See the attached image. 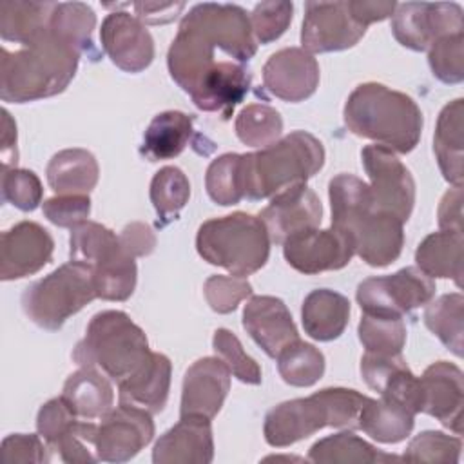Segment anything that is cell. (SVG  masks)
I'll list each match as a JSON object with an SVG mask.
<instances>
[{"mask_svg":"<svg viewBox=\"0 0 464 464\" xmlns=\"http://www.w3.org/2000/svg\"><path fill=\"white\" fill-rule=\"evenodd\" d=\"M256 51L250 16L241 5L203 2L183 16L167 67L198 109L227 120L250 89L246 63Z\"/></svg>","mask_w":464,"mask_h":464,"instance_id":"6da1fadb","label":"cell"},{"mask_svg":"<svg viewBox=\"0 0 464 464\" xmlns=\"http://www.w3.org/2000/svg\"><path fill=\"white\" fill-rule=\"evenodd\" d=\"M332 227L344 232L355 254L370 266H386L399 259L404 246L397 218L373 207L370 185L353 174H337L328 183Z\"/></svg>","mask_w":464,"mask_h":464,"instance_id":"7a4b0ae2","label":"cell"},{"mask_svg":"<svg viewBox=\"0 0 464 464\" xmlns=\"http://www.w3.org/2000/svg\"><path fill=\"white\" fill-rule=\"evenodd\" d=\"M80 54L49 27L16 51L2 47L0 98L25 103L63 92L76 74Z\"/></svg>","mask_w":464,"mask_h":464,"instance_id":"3957f363","label":"cell"},{"mask_svg":"<svg viewBox=\"0 0 464 464\" xmlns=\"http://www.w3.org/2000/svg\"><path fill=\"white\" fill-rule=\"evenodd\" d=\"M344 125L355 136L408 154L422 132V112L408 94L377 82L357 85L344 103Z\"/></svg>","mask_w":464,"mask_h":464,"instance_id":"277c9868","label":"cell"},{"mask_svg":"<svg viewBox=\"0 0 464 464\" xmlns=\"http://www.w3.org/2000/svg\"><path fill=\"white\" fill-rule=\"evenodd\" d=\"M324 165L323 143L306 130H294L276 143L241 154L243 198L259 201L306 183Z\"/></svg>","mask_w":464,"mask_h":464,"instance_id":"5b68a950","label":"cell"},{"mask_svg":"<svg viewBox=\"0 0 464 464\" xmlns=\"http://www.w3.org/2000/svg\"><path fill=\"white\" fill-rule=\"evenodd\" d=\"M150 353L145 332L125 312L103 310L91 319L85 337L72 350V359L80 366L98 368L120 384Z\"/></svg>","mask_w":464,"mask_h":464,"instance_id":"8992f818","label":"cell"},{"mask_svg":"<svg viewBox=\"0 0 464 464\" xmlns=\"http://www.w3.org/2000/svg\"><path fill=\"white\" fill-rule=\"evenodd\" d=\"M270 236L259 216L234 212L214 218L198 228V254L232 276H250L263 268L270 256Z\"/></svg>","mask_w":464,"mask_h":464,"instance_id":"52a82bcc","label":"cell"},{"mask_svg":"<svg viewBox=\"0 0 464 464\" xmlns=\"http://www.w3.org/2000/svg\"><path fill=\"white\" fill-rule=\"evenodd\" d=\"M92 299L96 290L91 268L69 261L31 283L22 294V308L34 324L54 332Z\"/></svg>","mask_w":464,"mask_h":464,"instance_id":"ba28073f","label":"cell"},{"mask_svg":"<svg viewBox=\"0 0 464 464\" xmlns=\"http://www.w3.org/2000/svg\"><path fill=\"white\" fill-rule=\"evenodd\" d=\"M435 295V283L417 266H406L390 276H375L359 283L357 303L364 314L402 317L428 304Z\"/></svg>","mask_w":464,"mask_h":464,"instance_id":"9c48e42d","label":"cell"},{"mask_svg":"<svg viewBox=\"0 0 464 464\" xmlns=\"http://www.w3.org/2000/svg\"><path fill=\"white\" fill-rule=\"evenodd\" d=\"M362 167L370 178L373 207L379 212L406 223L415 203V181L406 165L382 145H366L361 150Z\"/></svg>","mask_w":464,"mask_h":464,"instance_id":"30bf717a","label":"cell"},{"mask_svg":"<svg viewBox=\"0 0 464 464\" xmlns=\"http://www.w3.org/2000/svg\"><path fill=\"white\" fill-rule=\"evenodd\" d=\"M392 33L401 45L411 51H426L442 36L464 33L462 7L455 2L397 4L392 14Z\"/></svg>","mask_w":464,"mask_h":464,"instance_id":"8fae6325","label":"cell"},{"mask_svg":"<svg viewBox=\"0 0 464 464\" xmlns=\"http://www.w3.org/2000/svg\"><path fill=\"white\" fill-rule=\"evenodd\" d=\"M150 415L147 410L125 402L109 410L96 426L94 450L98 460L120 464L134 459L154 437Z\"/></svg>","mask_w":464,"mask_h":464,"instance_id":"7c38bea8","label":"cell"},{"mask_svg":"<svg viewBox=\"0 0 464 464\" xmlns=\"http://www.w3.org/2000/svg\"><path fill=\"white\" fill-rule=\"evenodd\" d=\"M326 426L334 428V413L324 388L310 397L292 399L274 406L265 417L263 433L270 446L285 448Z\"/></svg>","mask_w":464,"mask_h":464,"instance_id":"4fadbf2b","label":"cell"},{"mask_svg":"<svg viewBox=\"0 0 464 464\" xmlns=\"http://www.w3.org/2000/svg\"><path fill=\"white\" fill-rule=\"evenodd\" d=\"M364 33L366 27L353 18L348 2L304 4L301 44L310 54L350 49Z\"/></svg>","mask_w":464,"mask_h":464,"instance_id":"5bb4252c","label":"cell"},{"mask_svg":"<svg viewBox=\"0 0 464 464\" xmlns=\"http://www.w3.org/2000/svg\"><path fill=\"white\" fill-rule=\"evenodd\" d=\"M353 254L352 239L334 227L306 228L283 241V256L286 263L294 270L308 276L344 268Z\"/></svg>","mask_w":464,"mask_h":464,"instance_id":"9a60e30c","label":"cell"},{"mask_svg":"<svg viewBox=\"0 0 464 464\" xmlns=\"http://www.w3.org/2000/svg\"><path fill=\"white\" fill-rule=\"evenodd\" d=\"M462 370L448 361L430 364L419 377V413H428L457 435H462Z\"/></svg>","mask_w":464,"mask_h":464,"instance_id":"2e32d148","label":"cell"},{"mask_svg":"<svg viewBox=\"0 0 464 464\" xmlns=\"http://www.w3.org/2000/svg\"><path fill=\"white\" fill-rule=\"evenodd\" d=\"M54 239L47 228L34 221H20L2 234L0 277L22 279L42 270L53 257Z\"/></svg>","mask_w":464,"mask_h":464,"instance_id":"e0dca14e","label":"cell"},{"mask_svg":"<svg viewBox=\"0 0 464 464\" xmlns=\"http://www.w3.org/2000/svg\"><path fill=\"white\" fill-rule=\"evenodd\" d=\"M102 47L125 72H141L154 60V40L143 22L125 11L105 16L100 29Z\"/></svg>","mask_w":464,"mask_h":464,"instance_id":"ac0fdd59","label":"cell"},{"mask_svg":"<svg viewBox=\"0 0 464 464\" xmlns=\"http://www.w3.org/2000/svg\"><path fill=\"white\" fill-rule=\"evenodd\" d=\"M230 390V370L219 357H203L188 366L181 388V417L214 419Z\"/></svg>","mask_w":464,"mask_h":464,"instance_id":"d6986e66","label":"cell"},{"mask_svg":"<svg viewBox=\"0 0 464 464\" xmlns=\"http://www.w3.org/2000/svg\"><path fill=\"white\" fill-rule=\"evenodd\" d=\"M263 85L279 100L303 102L319 85V63L301 47L281 49L263 65Z\"/></svg>","mask_w":464,"mask_h":464,"instance_id":"ffe728a7","label":"cell"},{"mask_svg":"<svg viewBox=\"0 0 464 464\" xmlns=\"http://www.w3.org/2000/svg\"><path fill=\"white\" fill-rule=\"evenodd\" d=\"M259 218L268 230L270 241L283 245L288 236L319 227L323 205L317 194L303 183L276 194Z\"/></svg>","mask_w":464,"mask_h":464,"instance_id":"44dd1931","label":"cell"},{"mask_svg":"<svg viewBox=\"0 0 464 464\" xmlns=\"http://www.w3.org/2000/svg\"><path fill=\"white\" fill-rule=\"evenodd\" d=\"M243 328L256 344L274 359L285 346L299 339L290 310L274 295H254L245 304Z\"/></svg>","mask_w":464,"mask_h":464,"instance_id":"7402d4cb","label":"cell"},{"mask_svg":"<svg viewBox=\"0 0 464 464\" xmlns=\"http://www.w3.org/2000/svg\"><path fill=\"white\" fill-rule=\"evenodd\" d=\"M214 459L210 419L181 417L152 450L154 464H208Z\"/></svg>","mask_w":464,"mask_h":464,"instance_id":"603a6c76","label":"cell"},{"mask_svg":"<svg viewBox=\"0 0 464 464\" xmlns=\"http://www.w3.org/2000/svg\"><path fill=\"white\" fill-rule=\"evenodd\" d=\"M361 375L368 388L381 397L397 401L411 413H419V377L413 375L402 355L366 352L361 359Z\"/></svg>","mask_w":464,"mask_h":464,"instance_id":"cb8c5ba5","label":"cell"},{"mask_svg":"<svg viewBox=\"0 0 464 464\" xmlns=\"http://www.w3.org/2000/svg\"><path fill=\"white\" fill-rule=\"evenodd\" d=\"M170 361L163 353H150L147 361L118 384L120 402L132 404L160 413L169 399L170 390Z\"/></svg>","mask_w":464,"mask_h":464,"instance_id":"d4e9b609","label":"cell"},{"mask_svg":"<svg viewBox=\"0 0 464 464\" xmlns=\"http://www.w3.org/2000/svg\"><path fill=\"white\" fill-rule=\"evenodd\" d=\"M464 100L457 98L446 103L437 118L433 152L437 156L439 169L446 181L455 187H462L464 169Z\"/></svg>","mask_w":464,"mask_h":464,"instance_id":"484cf974","label":"cell"},{"mask_svg":"<svg viewBox=\"0 0 464 464\" xmlns=\"http://www.w3.org/2000/svg\"><path fill=\"white\" fill-rule=\"evenodd\" d=\"M350 319V301L330 288L312 290L301 306L304 332L315 341H334L341 337Z\"/></svg>","mask_w":464,"mask_h":464,"instance_id":"4316f807","label":"cell"},{"mask_svg":"<svg viewBox=\"0 0 464 464\" xmlns=\"http://www.w3.org/2000/svg\"><path fill=\"white\" fill-rule=\"evenodd\" d=\"M62 399L80 419H102L109 410H112L114 390L103 372L82 366L67 377Z\"/></svg>","mask_w":464,"mask_h":464,"instance_id":"83f0119b","label":"cell"},{"mask_svg":"<svg viewBox=\"0 0 464 464\" xmlns=\"http://www.w3.org/2000/svg\"><path fill=\"white\" fill-rule=\"evenodd\" d=\"M47 183L56 194H89L100 176L96 158L85 149H63L47 163Z\"/></svg>","mask_w":464,"mask_h":464,"instance_id":"f1b7e54d","label":"cell"},{"mask_svg":"<svg viewBox=\"0 0 464 464\" xmlns=\"http://www.w3.org/2000/svg\"><path fill=\"white\" fill-rule=\"evenodd\" d=\"M194 118L181 111H165L149 123L140 152L149 161L172 160L183 152L192 136Z\"/></svg>","mask_w":464,"mask_h":464,"instance_id":"f546056e","label":"cell"},{"mask_svg":"<svg viewBox=\"0 0 464 464\" xmlns=\"http://www.w3.org/2000/svg\"><path fill=\"white\" fill-rule=\"evenodd\" d=\"M462 246H464L462 232H453V230L433 232L426 236L415 250L417 268H420L430 277L453 279L455 285L460 286L462 285Z\"/></svg>","mask_w":464,"mask_h":464,"instance_id":"4dcf8cb0","label":"cell"},{"mask_svg":"<svg viewBox=\"0 0 464 464\" xmlns=\"http://www.w3.org/2000/svg\"><path fill=\"white\" fill-rule=\"evenodd\" d=\"M415 424V413L397 401L381 397L368 399L362 406L357 420V428L362 430L377 442L395 444L404 440Z\"/></svg>","mask_w":464,"mask_h":464,"instance_id":"1f68e13d","label":"cell"},{"mask_svg":"<svg viewBox=\"0 0 464 464\" xmlns=\"http://www.w3.org/2000/svg\"><path fill=\"white\" fill-rule=\"evenodd\" d=\"M308 460L317 464H382L397 462L401 457L384 453L352 431L328 435L312 444Z\"/></svg>","mask_w":464,"mask_h":464,"instance_id":"d6a6232c","label":"cell"},{"mask_svg":"<svg viewBox=\"0 0 464 464\" xmlns=\"http://www.w3.org/2000/svg\"><path fill=\"white\" fill-rule=\"evenodd\" d=\"M54 2H2L0 34L4 42L29 44L49 27Z\"/></svg>","mask_w":464,"mask_h":464,"instance_id":"836d02e7","label":"cell"},{"mask_svg":"<svg viewBox=\"0 0 464 464\" xmlns=\"http://www.w3.org/2000/svg\"><path fill=\"white\" fill-rule=\"evenodd\" d=\"M121 250L120 237L96 221H83L71 228L69 256L71 261L89 266L91 270Z\"/></svg>","mask_w":464,"mask_h":464,"instance_id":"e575fe53","label":"cell"},{"mask_svg":"<svg viewBox=\"0 0 464 464\" xmlns=\"http://www.w3.org/2000/svg\"><path fill=\"white\" fill-rule=\"evenodd\" d=\"M424 324L457 357H462L464 337V297L459 292L444 294L424 310Z\"/></svg>","mask_w":464,"mask_h":464,"instance_id":"d590c367","label":"cell"},{"mask_svg":"<svg viewBox=\"0 0 464 464\" xmlns=\"http://www.w3.org/2000/svg\"><path fill=\"white\" fill-rule=\"evenodd\" d=\"M94 27L96 14L83 2L56 4L49 20V29L53 33L72 44L80 53H87L91 56H96L92 42Z\"/></svg>","mask_w":464,"mask_h":464,"instance_id":"8d00e7d4","label":"cell"},{"mask_svg":"<svg viewBox=\"0 0 464 464\" xmlns=\"http://www.w3.org/2000/svg\"><path fill=\"white\" fill-rule=\"evenodd\" d=\"M277 359V372L290 386L306 388L315 384L324 373V355L319 348L301 339L285 346Z\"/></svg>","mask_w":464,"mask_h":464,"instance_id":"74e56055","label":"cell"},{"mask_svg":"<svg viewBox=\"0 0 464 464\" xmlns=\"http://www.w3.org/2000/svg\"><path fill=\"white\" fill-rule=\"evenodd\" d=\"M91 272H92L96 297L100 299L125 301L132 295L136 288V277H138L136 261L123 248L112 257L96 265Z\"/></svg>","mask_w":464,"mask_h":464,"instance_id":"f35d334b","label":"cell"},{"mask_svg":"<svg viewBox=\"0 0 464 464\" xmlns=\"http://www.w3.org/2000/svg\"><path fill=\"white\" fill-rule=\"evenodd\" d=\"M190 183L181 169L167 165L160 169L150 181V201L163 223L178 218L188 203Z\"/></svg>","mask_w":464,"mask_h":464,"instance_id":"ab89813d","label":"cell"},{"mask_svg":"<svg viewBox=\"0 0 464 464\" xmlns=\"http://www.w3.org/2000/svg\"><path fill=\"white\" fill-rule=\"evenodd\" d=\"M283 132L281 114L265 103L246 105L236 118L237 138L250 147L265 149L279 140Z\"/></svg>","mask_w":464,"mask_h":464,"instance_id":"60d3db41","label":"cell"},{"mask_svg":"<svg viewBox=\"0 0 464 464\" xmlns=\"http://www.w3.org/2000/svg\"><path fill=\"white\" fill-rule=\"evenodd\" d=\"M357 334L366 352L377 355H401L406 343V324L402 317L364 314Z\"/></svg>","mask_w":464,"mask_h":464,"instance_id":"b9f144b4","label":"cell"},{"mask_svg":"<svg viewBox=\"0 0 464 464\" xmlns=\"http://www.w3.org/2000/svg\"><path fill=\"white\" fill-rule=\"evenodd\" d=\"M205 187L210 199L221 207L239 203L243 199L241 154L227 152L212 160L205 174Z\"/></svg>","mask_w":464,"mask_h":464,"instance_id":"7bdbcfd3","label":"cell"},{"mask_svg":"<svg viewBox=\"0 0 464 464\" xmlns=\"http://www.w3.org/2000/svg\"><path fill=\"white\" fill-rule=\"evenodd\" d=\"M460 450H462L460 437L446 435L435 430H426L410 440L401 459L408 462L455 464L460 460Z\"/></svg>","mask_w":464,"mask_h":464,"instance_id":"ee69618b","label":"cell"},{"mask_svg":"<svg viewBox=\"0 0 464 464\" xmlns=\"http://www.w3.org/2000/svg\"><path fill=\"white\" fill-rule=\"evenodd\" d=\"M212 348L216 352V357H219L227 364L230 373L241 382L261 384L263 377L259 364L245 352L241 341L234 332L227 328H218L212 337Z\"/></svg>","mask_w":464,"mask_h":464,"instance_id":"f6af8a7d","label":"cell"},{"mask_svg":"<svg viewBox=\"0 0 464 464\" xmlns=\"http://www.w3.org/2000/svg\"><path fill=\"white\" fill-rule=\"evenodd\" d=\"M428 62L440 82L460 83L464 80V33L435 40L428 49Z\"/></svg>","mask_w":464,"mask_h":464,"instance_id":"bcb514c9","label":"cell"},{"mask_svg":"<svg viewBox=\"0 0 464 464\" xmlns=\"http://www.w3.org/2000/svg\"><path fill=\"white\" fill-rule=\"evenodd\" d=\"M44 187L40 178L27 169H4L2 170V199L13 207L31 212L42 203Z\"/></svg>","mask_w":464,"mask_h":464,"instance_id":"7dc6e473","label":"cell"},{"mask_svg":"<svg viewBox=\"0 0 464 464\" xmlns=\"http://www.w3.org/2000/svg\"><path fill=\"white\" fill-rule=\"evenodd\" d=\"M292 2H261L250 14L252 33L257 44H270L277 40L292 22Z\"/></svg>","mask_w":464,"mask_h":464,"instance_id":"c3c4849f","label":"cell"},{"mask_svg":"<svg viewBox=\"0 0 464 464\" xmlns=\"http://www.w3.org/2000/svg\"><path fill=\"white\" fill-rule=\"evenodd\" d=\"M208 306L218 314H230L237 304L252 295V285L239 276H210L203 285Z\"/></svg>","mask_w":464,"mask_h":464,"instance_id":"681fc988","label":"cell"},{"mask_svg":"<svg viewBox=\"0 0 464 464\" xmlns=\"http://www.w3.org/2000/svg\"><path fill=\"white\" fill-rule=\"evenodd\" d=\"M80 417L69 408V404L60 397L47 401L36 415L38 435L45 440L49 450L76 424Z\"/></svg>","mask_w":464,"mask_h":464,"instance_id":"f907efd6","label":"cell"},{"mask_svg":"<svg viewBox=\"0 0 464 464\" xmlns=\"http://www.w3.org/2000/svg\"><path fill=\"white\" fill-rule=\"evenodd\" d=\"M44 216L56 227L74 228L87 221L91 214V199L87 194H58L44 201Z\"/></svg>","mask_w":464,"mask_h":464,"instance_id":"816d5d0a","label":"cell"},{"mask_svg":"<svg viewBox=\"0 0 464 464\" xmlns=\"http://www.w3.org/2000/svg\"><path fill=\"white\" fill-rule=\"evenodd\" d=\"M45 442V440H44ZM42 442L40 435L13 433L2 440L0 455L4 462H49V446Z\"/></svg>","mask_w":464,"mask_h":464,"instance_id":"f5cc1de1","label":"cell"},{"mask_svg":"<svg viewBox=\"0 0 464 464\" xmlns=\"http://www.w3.org/2000/svg\"><path fill=\"white\" fill-rule=\"evenodd\" d=\"M118 237H120L121 248L130 257L149 256L156 246V236H154L152 228L141 221H132V223L125 225Z\"/></svg>","mask_w":464,"mask_h":464,"instance_id":"db71d44e","label":"cell"},{"mask_svg":"<svg viewBox=\"0 0 464 464\" xmlns=\"http://www.w3.org/2000/svg\"><path fill=\"white\" fill-rule=\"evenodd\" d=\"M437 216L442 230L462 232V187H453L442 196Z\"/></svg>","mask_w":464,"mask_h":464,"instance_id":"11a10c76","label":"cell"},{"mask_svg":"<svg viewBox=\"0 0 464 464\" xmlns=\"http://www.w3.org/2000/svg\"><path fill=\"white\" fill-rule=\"evenodd\" d=\"M350 13L353 18L368 27L373 22H381L393 14L397 4L395 2H379V0H350Z\"/></svg>","mask_w":464,"mask_h":464,"instance_id":"9f6ffc18","label":"cell"},{"mask_svg":"<svg viewBox=\"0 0 464 464\" xmlns=\"http://www.w3.org/2000/svg\"><path fill=\"white\" fill-rule=\"evenodd\" d=\"M134 11H136V18H140L141 22H149V24H167L172 22L178 13L185 7L183 2L174 4V2H167V4H160V2H136L132 4Z\"/></svg>","mask_w":464,"mask_h":464,"instance_id":"6f0895ef","label":"cell"},{"mask_svg":"<svg viewBox=\"0 0 464 464\" xmlns=\"http://www.w3.org/2000/svg\"><path fill=\"white\" fill-rule=\"evenodd\" d=\"M16 123L13 121L11 114L5 109H2V167H16Z\"/></svg>","mask_w":464,"mask_h":464,"instance_id":"680465c9","label":"cell"}]
</instances>
